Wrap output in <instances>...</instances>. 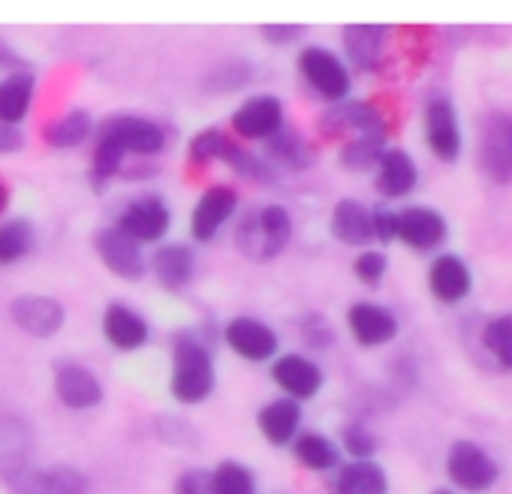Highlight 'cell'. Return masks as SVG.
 <instances>
[{
    "label": "cell",
    "mask_w": 512,
    "mask_h": 494,
    "mask_svg": "<svg viewBox=\"0 0 512 494\" xmlns=\"http://www.w3.org/2000/svg\"><path fill=\"white\" fill-rule=\"evenodd\" d=\"M425 142L431 154L443 163H455L461 157L464 139H461V124L452 100L446 97H431L425 103Z\"/></svg>",
    "instance_id": "obj_12"
},
{
    "label": "cell",
    "mask_w": 512,
    "mask_h": 494,
    "mask_svg": "<svg viewBox=\"0 0 512 494\" xmlns=\"http://www.w3.org/2000/svg\"><path fill=\"white\" fill-rule=\"evenodd\" d=\"M482 347L491 353V359L512 371V314H503V317H494L485 323L482 329Z\"/></svg>",
    "instance_id": "obj_35"
},
{
    "label": "cell",
    "mask_w": 512,
    "mask_h": 494,
    "mask_svg": "<svg viewBox=\"0 0 512 494\" xmlns=\"http://www.w3.org/2000/svg\"><path fill=\"white\" fill-rule=\"evenodd\" d=\"M229 136L220 127H205L199 130L190 142H187V160L196 166H208V163H223V154L229 148Z\"/></svg>",
    "instance_id": "obj_36"
},
{
    "label": "cell",
    "mask_w": 512,
    "mask_h": 494,
    "mask_svg": "<svg viewBox=\"0 0 512 494\" xmlns=\"http://www.w3.org/2000/svg\"><path fill=\"white\" fill-rule=\"evenodd\" d=\"M383 151H386V133H356L341 148L338 163L350 172H368V169H377Z\"/></svg>",
    "instance_id": "obj_33"
},
{
    "label": "cell",
    "mask_w": 512,
    "mask_h": 494,
    "mask_svg": "<svg viewBox=\"0 0 512 494\" xmlns=\"http://www.w3.org/2000/svg\"><path fill=\"white\" fill-rule=\"evenodd\" d=\"M272 380L275 386L284 392V398H293V401H311L320 395L326 377H323V368L302 356V353H284L272 362Z\"/></svg>",
    "instance_id": "obj_14"
},
{
    "label": "cell",
    "mask_w": 512,
    "mask_h": 494,
    "mask_svg": "<svg viewBox=\"0 0 512 494\" xmlns=\"http://www.w3.org/2000/svg\"><path fill=\"white\" fill-rule=\"evenodd\" d=\"M52 386H55L58 401L70 410H91L103 404V395H106L100 377L82 362H61L55 368Z\"/></svg>",
    "instance_id": "obj_16"
},
{
    "label": "cell",
    "mask_w": 512,
    "mask_h": 494,
    "mask_svg": "<svg viewBox=\"0 0 512 494\" xmlns=\"http://www.w3.org/2000/svg\"><path fill=\"white\" fill-rule=\"evenodd\" d=\"M335 494H389V476L377 461H350L338 467Z\"/></svg>",
    "instance_id": "obj_29"
},
{
    "label": "cell",
    "mask_w": 512,
    "mask_h": 494,
    "mask_svg": "<svg viewBox=\"0 0 512 494\" xmlns=\"http://www.w3.org/2000/svg\"><path fill=\"white\" fill-rule=\"evenodd\" d=\"M169 344H172L169 395L187 407L205 404L217 386V371H214V359H211L208 344L193 329H178Z\"/></svg>",
    "instance_id": "obj_1"
},
{
    "label": "cell",
    "mask_w": 512,
    "mask_h": 494,
    "mask_svg": "<svg viewBox=\"0 0 512 494\" xmlns=\"http://www.w3.org/2000/svg\"><path fill=\"white\" fill-rule=\"evenodd\" d=\"M7 208H10V187L4 178H0V214H4Z\"/></svg>",
    "instance_id": "obj_47"
},
{
    "label": "cell",
    "mask_w": 512,
    "mask_h": 494,
    "mask_svg": "<svg viewBox=\"0 0 512 494\" xmlns=\"http://www.w3.org/2000/svg\"><path fill=\"white\" fill-rule=\"evenodd\" d=\"M320 130L326 136H338V133H386V121L371 103L344 100V103H335V106H329L323 112Z\"/></svg>",
    "instance_id": "obj_21"
},
{
    "label": "cell",
    "mask_w": 512,
    "mask_h": 494,
    "mask_svg": "<svg viewBox=\"0 0 512 494\" xmlns=\"http://www.w3.org/2000/svg\"><path fill=\"white\" fill-rule=\"evenodd\" d=\"M223 163H226L238 178H244V181H266V175H272L269 163H266L260 154L247 151V148L238 145L235 139L229 142V148H226V154H223Z\"/></svg>",
    "instance_id": "obj_37"
},
{
    "label": "cell",
    "mask_w": 512,
    "mask_h": 494,
    "mask_svg": "<svg viewBox=\"0 0 512 494\" xmlns=\"http://www.w3.org/2000/svg\"><path fill=\"white\" fill-rule=\"evenodd\" d=\"M151 272L160 281V287L166 290H184L193 275H196V254L190 244L172 241V244H160L151 254Z\"/></svg>",
    "instance_id": "obj_24"
},
{
    "label": "cell",
    "mask_w": 512,
    "mask_h": 494,
    "mask_svg": "<svg viewBox=\"0 0 512 494\" xmlns=\"http://www.w3.org/2000/svg\"><path fill=\"white\" fill-rule=\"evenodd\" d=\"M299 76L308 82V88L323 97L326 103H344L353 88L350 67L326 46H305L296 58Z\"/></svg>",
    "instance_id": "obj_4"
},
{
    "label": "cell",
    "mask_w": 512,
    "mask_h": 494,
    "mask_svg": "<svg viewBox=\"0 0 512 494\" xmlns=\"http://www.w3.org/2000/svg\"><path fill=\"white\" fill-rule=\"evenodd\" d=\"M94 130H97V124L88 109H70L43 127V142L58 151H70V148L85 145L94 136Z\"/></svg>",
    "instance_id": "obj_28"
},
{
    "label": "cell",
    "mask_w": 512,
    "mask_h": 494,
    "mask_svg": "<svg viewBox=\"0 0 512 494\" xmlns=\"http://www.w3.org/2000/svg\"><path fill=\"white\" fill-rule=\"evenodd\" d=\"M100 326H103V338H106L115 350H121V353L142 350V347L148 344V338H151L148 320H145L136 308L124 305V302L106 305Z\"/></svg>",
    "instance_id": "obj_19"
},
{
    "label": "cell",
    "mask_w": 512,
    "mask_h": 494,
    "mask_svg": "<svg viewBox=\"0 0 512 494\" xmlns=\"http://www.w3.org/2000/svg\"><path fill=\"white\" fill-rule=\"evenodd\" d=\"M287 124L284 118V103L275 94H256L247 97L232 115L229 127L238 139L244 142H269L281 127Z\"/></svg>",
    "instance_id": "obj_7"
},
{
    "label": "cell",
    "mask_w": 512,
    "mask_h": 494,
    "mask_svg": "<svg viewBox=\"0 0 512 494\" xmlns=\"http://www.w3.org/2000/svg\"><path fill=\"white\" fill-rule=\"evenodd\" d=\"M94 251L100 263L121 281H142L148 272V257L142 251V244L118 232L115 226H103L94 235Z\"/></svg>",
    "instance_id": "obj_9"
},
{
    "label": "cell",
    "mask_w": 512,
    "mask_h": 494,
    "mask_svg": "<svg viewBox=\"0 0 512 494\" xmlns=\"http://www.w3.org/2000/svg\"><path fill=\"white\" fill-rule=\"evenodd\" d=\"M329 229L347 247H368L374 241L371 208H365L359 199H338L329 217Z\"/></svg>",
    "instance_id": "obj_26"
},
{
    "label": "cell",
    "mask_w": 512,
    "mask_h": 494,
    "mask_svg": "<svg viewBox=\"0 0 512 494\" xmlns=\"http://www.w3.org/2000/svg\"><path fill=\"white\" fill-rule=\"evenodd\" d=\"M263 160H266V163L272 160V163H278V166H284V169L299 172V169L311 166L314 154H311V145H308L293 127L284 124V127L266 142V157H263Z\"/></svg>",
    "instance_id": "obj_31"
},
{
    "label": "cell",
    "mask_w": 512,
    "mask_h": 494,
    "mask_svg": "<svg viewBox=\"0 0 512 494\" xmlns=\"http://www.w3.org/2000/svg\"><path fill=\"white\" fill-rule=\"evenodd\" d=\"M302 338H305L314 350H329L332 341H335V332H332V326H329L323 317H311L308 323H302Z\"/></svg>",
    "instance_id": "obj_42"
},
{
    "label": "cell",
    "mask_w": 512,
    "mask_h": 494,
    "mask_svg": "<svg viewBox=\"0 0 512 494\" xmlns=\"http://www.w3.org/2000/svg\"><path fill=\"white\" fill-rule=\"evenodd\" d=\"M223 344L247 359V362H269V359H278V350H281V338L278 332L256 320V317H232L226 326H223Z\"/></svg>",
    "instance_id": "obj_10"
},
{
    "label": "cell",
    "mask_w": 512,
    "mask_h": 494,
    "mask_svg": "<svg viewBox=\"0 0 512 494\" xmlns=\"http://www.w3.org/2000/svg\"><path fill=\"white\" fill-rule=\"evenodd\" d=\"M290 238H293V217L278 202L247 211L235 226V247L253 263H269L281 257Z\"/></svg>",
    "instance_id": "obj_2"
},
{
    "label": "cell",
    "mask_w": 512,
    "mask_h": 494,
    "mask_svg": "<svg viewBox=\"0 0 512 494\" xmlns=\"http://www.w3.org/2000/svg\"><path fill=\"white\" fill-rule=\"evenodd\" d=\"M479 169L491 184H512V112L491 109L479 118Z\"/></svg>",
    "instance_id": "obj_3"
},
{
    "label": "cell",
    "mask_w": 512,
    "mask_h": 494,
    "mask_svg": "<svg viewBox=\"0 0 512 494\" xmlns=\"http://www.w3.org/2000/svg\"><path fill=\"white\" fill-rule=\"evenodd\" d=\"M172 491L175 494H211V470H205V467H187L184 473H178Z\"/></svg>",
    "instance_id": "obj_41"
},
{
    "label": "cell",
    "mask_w": 512,
    "mask_h": 494,
    "mask_svg": "<svg viewBox=\"0 0 512 494\" xmlns=\"http://www.w3.org/2000/svg\"><path fill=\"white\" fill-rule=\"evenodd\" d=\"M172 226V211L160 196H139L127 202L115 220V229L136 244H157Z\"/></svg>",
    "instance_id": "obj_8"
},
{
    "label": "cell",
    "mask_w": 512,
    "mask_h": 494,
    "mask_svg": "<svg viewBox=\"0 0 512 494\" xmlns=\"http://www.w3.org/2000/svg\"><path fill=\"white\" fill-rule=\"evenodd\" d=\"M419 184V166L416 160L401 148H386L377 169H374V187L383 199H404Z\"/></svg>",
    "instance_id": "obj_20"
},
{
    "label": "cell",
    "mask_w": 512,
    "mask_h": 494,
    "mask_svg": "<svg viewBox=\"0 0 512 494\" xmlns=\"http://www.w3.org/2000/svg\"><path fill=\"white\" fill-rule=\"evenodd\" d=\"M386 28L383 25H347L344 28V52L356 70H377L383 58Z\"/></svg>",
    "instance_id": "obj_27"
},
{
    "label": "cell",
    "mask_w": 512,
    "mask_h": 494,
    "mask_svg": "<svg viewBox=\"0 0 512 494\" xmlns=\"http://www.w3.org/2000/svg\"><path fill=\"white\" fill-rule=\"evenodd\" d=\"M238 211V193L229 184H211L193 205L190 211V238L205 244L214 241L217 232L232 220V214Z\"/></svg>",
    "instance_id": "obj_11"
},
{
    "label": "cell",
    "mask_w": 512,
    "mask_h": 494,
    "mask_svg": "<svg viewBox=\"0 0 512 494\" xmlns=\"http://www.w3.org/2000/svg\"><path fill=\"white\" fill-rule=\"evenodd\" d=\"M0 64H10V67H16V73H22V70H25V64L19 61V55H13L10 43H4V40H0Z\"/></svg>",
    "instance_id": "obj_46"
},
{
    "label": "cell",
    "mask_w": 512,
    "mask_h": 494,
    "mask_svg": "<svg viewBox=\"0 0 512 494\" xmlns=\"http://www.w3.org/2000/svg\"><path fill=\"white\" fill-rule=\"evenodd\" d=\"M431 494H455V491H449V488H437V491H431Z\"/></svg>",
    "instance_id": "obj_48"
},
{
    "label": "cell",
    "mask_w": 512,
    "mask_h": 494,
    "mask_svg": "<svg viewBox=\"0 0 512 494\" xmlns=\"http://www.w3.org/2000/svg\"><path fill=\"white\" fill-rule=\"evenodd\" d=\"M16 494H88L91 482L79 467L55 464V467H31L13 476Z\"/></svg>",
    "instance_id": "obj_17"
},
{
    "label": "cell",
    "mask_w": 512,
    "mask_h": 494,
    "mask_svg": "<svg viewBox=\"0 0 512 494\" xmlns=\"http://www.w3.org/2000/svg\"><path fill=\"white\" fill-rule=\"evenodd\" d=\"M256 428L272 446H290L302 434V404L293 398H272L256 413Z\"/></svg>",
    "instance_id": "obj_23"
},
{
    "label": "cell",
    "mask_w": 512,
    "mask_h": 494,
    "mask_svg": "<svg viewBox=\"0 0 512 494\" xmlns=\"http://www.w3.org/2000/svg\"><path fill=\"white\" fill-rule=\"evenodd\" d=\"M290 446H293V455L299 458V464L314 473H329L341 464V449L335 446L332 437H326L320 431H302Z\"/></svg>",
    "instance_id": "obj_30"
},
{
    "label": "cell",
    "mask_w": 512,
    "mask_h": 494,
    "mask_svg": "<svg viewBox=\"0 0 512 494\" xmlns=\"http://www.w3.org/2000/svg\"><path fill=\"white\" fill-rule=\"evenodd\" d=\"M446 217L428 205H407L395 211V238L413 251H434L446 241Z\"/></svg>",
    "instance_id": "obj_15"
},
{
    "label": "cell",
    "mask_w": 512,
    "mask_h": 494,
    "mask_svg": "<svg viewBox=\"0 0 512 494\" xmlns=\"http://www.w3.org/2000/svg\"><path fill=\"white\" fill-rule=\"evenodd\" d=\"M446 476L461 491L482 494L500 479L497 461L473 440H455L446 452Z\"/></svg>",
    "instance_id": "obj_6"
},
{
    "label": "cell",
    "mask_w": 512,
    "mask_h": 494,
    "mask_svg": "<svg viewBox=\"0 0 512 494\" xmlns=\"http://www.w3.org/2000/svg\"><path fill=\"white\" fill-rule=\"evenodd\" d=\"M97 139L112 142L127 157H157L166 148V130L142 115H109L94 130Z\"/></svg>",
    "instance_id": "obj_5"
},
{
    "label": "cell",
    "mask_w": 512,
    "mask_h": 494,
    "mask_svg": "<svg viewBox=\"0 0 512 494\" xmlns=\"http://www.w3.org/2000/svg\"><path fill=\"white\" fill-rule=\"evenodd\" d=\"M260 31H263V40L272 46H290L305 34L302 25H263Z\"/></svg>",
    "instance_id": "obj_44"
},
{
    "label": "cell",
    "mask_w": 512,
    "mask_h": 494,
    "mask_svg": "<svg viewBox=\"0 0 512 494\" xmlns=\"http://www.w3.org/2000/svg\"><path fill=\"white\" fill-rule=\"evenodd\" d=\"M347 455H353V461H374L377 455V434L365 425V422H353L344 428V437H341Z\"/></svg>",
    "instance_id": "obj_38"
},
{
    "label": "cell",
    "mask_w": 512,
    "mask_h": 494,
    "mask_svg": "<svg viewBox=\"0 0 512 494\" xmlns=\"http://www.w3.org/2000/svg\"><path fill=\"white\" fill-rule=\"evenodd\" d=\"M37 97V79L34 73H7L0 79V127H19L34 106Z\"/></svg>",
    "instance_id": "obj_25"
},
{
    "label": "cell",
    "mask_w": 512,
    "mask_h": 494,
    "mask_svg": "<svg viewBox=\"0 0 512 494\" xmlns=\"http://www.w3.org/2000/svg\"><path fill=\"white\" fill-rule=\"evenodd\" d=\"M371 229H374V238L380 244H392L395 241V211L389 208H374L371 211Z\"/></svg>",
    "instance_id": "obj_43"
},
{
    "label": "cell",
    "mask_w": 512,
    "mask_h": 494,
    "mask_svg": "<svg viewBox=\"0 0 512 494\" xmlns=\"http://www.w3.org/2000/svg\"><path fill=\"white\" fill-rule=\"evenodd\" d=\"M211 494H260V488L247 464L229 458L211 470Z\"/></svg>",
    "instance_id": "obj_34"
},
{
    "label": "cell",
    "mask_w": 512,
    "mask_h": 494,
    "mask_svg": "<svg viewBox=\"0 0 512 494\" xmlns=\"http://www.w3.org/2000/svg\"><path fill=\"white\" fill-rule=\"evenodd\" d=\"M250 76H253L250 64L226 61V64H220V67L214 70V76L205 82V88H211V91H235V88L247 85V82H250Z\"/></svg>",
    "instance_id": "obj_40"
},
{
    "label": "cell",
    "mask_w": 512,
    "mask_h": 494,
    "mask_svg": "<svg viewBox=\"0 0 512 494\" xmlns=\"http://www.w3.org/2000/svg\"><path fill=\"white\" fill-rule=\"evenodd\" d=\"M347 329L359 347H383L398 338V317L374 302H356L347 311Z\"/></svg>",
    "instance_id": "obj_18"
},
{
    "label": "cell",
    "mask_w": 512,
    "mask_h": 494,
    "mask_svg": "<svg viewBox=\"0 0 512 494\" xmlns=\"http://www.w3.org/2000/svg\"><path fill=\"white\" fill-rule=\"evenodd\" d=\"M10 317L31 338H55L67 323L64 305L55 296H40V293L16 296L10 305Z\"/></svg>",
    "instance_id": "obj_13"
},
{
    "label": "cell",
    "mask_w": 512,
    "mask_h": 494,
    "mask_svg": "<svg viewBox=\"0 0 512 494\" xmlns=\"http://www.w3.org/2000/svg\"><path fill=\"white\" fill-rule=\"evenodd\" d=\"M428 290L443 305H458L473 290V275L467 263L455 254H440L428 269Z\"/></svg>",
    "instance_id": "obj_22"
},
{
    "label": "cell",
    "mask_w": 512,
    "mask_h": 494,
    "mask_svg": "<svg viewBox=\"0 0 512 494\" xmlns=\"http://www.w3.org/2000/svg\"><path fill=\"white\" fill-rule=\"evenodd\" d=\"M386 272H389V257L383 251H362L353 260V275L365 287H380Z\"/></svg>",
    "instance_id": "obj_39"
},
{
    "label": "cell",
    "mask_w": 512,
    "mask_h": 494,
    "mask_svg": "<svg viewBox=\"0 0 512 494\" xmlns=\"http://www.w3.org/2000/svg\"><path fill=\"white\" fill-rule=\"evenodd\" d=\"M25 145V136L19 127H0V154H16Z\"/></svg>",
    "instance_id": "obj_45"
},
{
    "label": "cell",
    "mask_w": 512,
    "mask_h": 494,
    "mask_svg": "<svg viewBox=\"0 0 512 494\" xmlns=\"http://www.w3.org/2000/svg\"><path fill=\"white\" fill-rule=\"evenodd\" d=\"M37 244L34 223L25 217H10L0 223V266H13L25 260Z\"/></svg>",
    "instance_id": "obj_32"
}]
</instances>
